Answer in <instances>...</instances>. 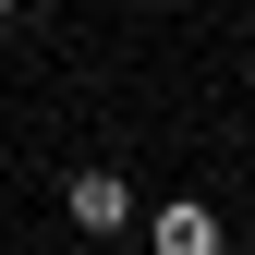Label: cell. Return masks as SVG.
<instances>
[{
  "instance_id": "1",
  "label": "cell",
  "mask_w": 255,
  "mask_h": 255,
  "mask_svg": "<svg viewBox=\"0 0 255 255\" xmlns=\"http://www.w3.org/2000/svg\"><path fill=\"white\" fill-rule=\"evenodd\" d=\"M61 219H73V231L85 243H110V231H134V182H122V170H73V182H61Z\"/></svg>"
},
{
  "instance_id": "2",
  "label": "cell",
  "mask_w": 255,
  "mask_h": 255,
  "mask_svg": "<svg viewBox=\"0 0 255 255\" xmlns=\"http://www.w3.org/2000/svg\"><path fill=\"white\" fill-rule=\"evenodd\" d=\"M146 243H158V255H219L231 231H219L207 195H158V207H146Z\"/></svg>"
},
{
  "instance_id": "3",
  "label": "cell",
  "mask_w": 255,
  "mask_h": 255,
  "mask_svg": "<svg viewBox=\"0 0 255 255\" xmlns=\"http://www.w3.org/2000/svg\"><path fill=\"white\" fill-rule=\"evenodd\" d=\"M0 12H24V0H0Z\"/></svg>"
}]
</instances>
